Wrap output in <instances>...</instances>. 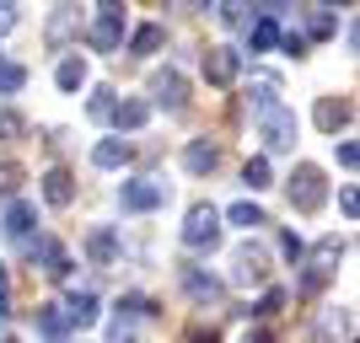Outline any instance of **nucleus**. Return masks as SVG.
Masks as SVG:
<instances>
[{
    "mask_svg": "<svg viewBox=\"0 0 360 343\" xmlns=\"http://www.w3.org/2000/svg\"><path fill=\"white\" fill-rule=\"evenodd\" d=\"M339 257H345V241H339V236H323L312 253H307V274L296 279V290H301V295H317V290L339 274Z\"/></svg>",
    "mask_w": 360,
    "mask_h": 343,
    "instance_id": "1",
    "label": "nucleus"
},
{
    "mask_svg": "<svg viewBox=\"0 0 360 343\" xmlns=\"http://www.w3.org/2000/svg\"><path fill=\"white\" fill-rule=\"evenodd\" d=\"M285 194H290V209H301V215H312V209H323V199H328V182H323V172H317L312 161H301L296 172H290Z\"/></svg>",
    "mask_w": 360,
    "mask_h": 343,
    "instance_id": "2",
    "label": "nucleus"
},
{
    "mask_svg": "<svg viewBox=\"0 0 360 343\" xmlns=\"http://www.w3.org/2000/svg\"><path fill=\"white\" fill-rule=\"evenodd\" d=\"M183 241H188L194 253L215 247V241H221V209H215V204H194V209H188V220H183Z\"/></svg>",
    "mask_w": 360,
    "mask_h": 343,
    "instance_id": "3",
    "label": "nucleus"
},
{
    "mask_svg": "<svg viewBox=\"0 0 360 343\" xmlns=\"http://www.w3.org/2000/svg\"><path fill=\"white\" fill-rule=\"evenodd\" d=\"M86 43L97 48V54L124 43V6H97V22L86 27Z\"/></svg>",
    "mask_w": 360,
    "mask_h": 343,
    "instance_id": "4",
    "label": "nucleus"
},
{
    "mask_svg": "<svg viewBox=\"0 0 360 343\" xmlns=\"http://www.w3.org/2000/svg\"><path fill=\"white\" fill-rule=\"evenodd\" d=\"M231 279L237 284H264L269 279V253H264L258 241H242L237 253H231Z\"/></svg>",
    "mask_w": 360,
    "mask_h": 343,
    "instance_id": "5",
    "label": "nucleus"
},
{
    "mask_svg": "<svg viewBox=\"0 0 360 343\" xmlns=\"http://www.w3.org/2000/svg\"><path fill=\"white\" fill-rule=\"evenodd\" d=\"M258 135H264L269 150H290V145H296V113H290V107L264 113V119H258Z\"/></svg>",
    "mask_w": 360,
    "mask_h": 343,
    "instance_id": "6",
    "label": "nucleus"
},
{
    "mask_svg": "<svg viewBox=\"0 0 360 343\" xmlns=\"http://www.w3.org/2000/svg\"><path fill=\"white\" fill-rule=\"evenodd\" d=\"M150 102L167 107V113H178V107L188 102V86H183V75H178V70H156V75H150Z\"/></svg>",
    "mask_w": 360,
    "mask_h": 343,
    "instance_id": "7",
    "label": "nucleus"
},
{
    "mask_svg": "<svg viewBox=\"0 0 360 343\" xmlns=\"http://www.w3.org/2000/svg\"><path fill=\"white\" fill-rule=\"evenodd\" d=\"M205 75H210L215 86H231V81L242 75V54L231 43H215L210 54H205Z\"/></svg>",
    "mask_w": 360,
    "mask_h": 343,
    "instance_id": "8",
    "label": "nucleus"
},
{
    "mask_svg": "<svg viewBox=\"0 0 360 343\" xmlns=\"http://www.w3.org/2000/svg\"><path fill=\"white\" fill-rule=\"evenodd\" d=\"M162 199H167V188L156 177H129V182H124V194H119V204L140 215V209H156Z\"/></svg>",
    "mask_w": 360,
    "mask_h": 343,
    "instance_id": "9",
    "label": "nucleus"
},
{
    "mask_svg": "<svg viewBox=\"0 0 360 343\" xmlns=\"http://www.w3.org/2000/svg\"><path fill=\"white\" fill-rule=\"evenodd\" d=\"M178 279H183V290L194 300H221V279H210L205 269H194V263H183L178 269Z\"/></svg>",
    "mask_w": 360,
    "mask_h": 343,
    "instance_id": "10",
    "label": "nucleus"
},
{
    "mask_svg": "<svg viewBox=\"0 0 360 343\" xmlns=\"http://www.w3.org/2000/svg\"><path fill=\"white\" fill-rule=\"evenodd\" d=\"M183 166H188L194 177H205V172H215V166H221V150H215L210 140H194V145L183 150Z\"/></svg>",
    "mask_w": 360,
    "mask_h": 343,
    "instance_id": "11",
    "label": "nucleus"
},
{
    "mask_svg": "<svg viewBox=\"0 0 360 343\" xmlns=\"http://www.w3.org/2000/svg\"><path fill=\"white\" fill-rule=\"evenodd\" d=\"M349 113H355V102H349V97H323V102H317V123H323V129H345L349 123Z\"/></svg>",
    "mask_w": 360,
    "mask_h": 343,
    "instance_id": "12",
    "label": "nucleus"
},
{
    "mask_svg": "<svg viewBox=\"0 0 360 343\" xmlns=\"http://www.w3.org/2000/svg\"><path fill=\"white\" fill-rule=\"evenodd\" d=\"M32 215H38V209H32L27 199H11V209H6V236H11V241H27Z\"/></svg>",
    "mask_w": 360,
    "mask_h": 343,
    "instance_id": "13",
    "label": "nucleus"
},
{
    "mask_svg": "<svg viewBox=\"0 0 360 343\" xmlns=\"http://www.w3.org/2000/svg\"><path fill=\"white\" fill-rule=\"evenodd\" d=\"M44 199H49V204H70V199H75V177L65 172V166H54V172L44 177Z\"/></svg>",
    "mask_w": 360,
    "mask_h": 343,
    "instance_id": "14",
    "label": "nucleus"
},
{
    "mask_svg": "<svg viewBox=\"0 0 360 343\" xmlns=\"http://www.w3.org/2000/svg\"><path fill=\"white\" fill-rule=\"evenodd\" d=\"M86 253L97 257V263H113V257H119V236H113L108 225H91V236H86Z\"/></svg>",
    "mask_w": 360,
    "mask_h": 343,
    "instance_id": "15",
    "label": "nucleus"
},
{
    "mask_svg": "<svg viewBox=\"0 0 360 343\" xmlns=\"http://www.w3.org/2000/svg\"><path fill=\"white\" fill-rule=\"evenodd\" d=\"M129 161V145L124 140H103V145L91 150V166H103V172H113V166H124Z\"/></svg>",
    "mask_w": 360,
    "mask_h": 343,
    "instance_id": "16",
    "label": "nucleus"
},
{
    "mask_svg": "<svg viewBox=\"0 0 360 343\" xmlns=\"http://www.w3.org/2000/svg\"><path fill=\"white\" fill-rule=\"evenodd\" d=\"M54 81H60V91H81V81H86V60H81V54H70V60H60V70H54Z\"/></svg>",
    "mask_w": 360,
    "mask_h": 343,
    "instance_id": "17",
    "label": "nucleus"
},
{
    "mask_svg": "<svg viewBox=\"0 0 360 343\" xmlns=\"http://www.w3.org/2000/svg\"><path fill=\"white\" fill-rule=\"evenodd\" d=\"M162 38H167V32L156 27V22H146V27H135V38H129V54H140V60H146V54H156V48H162Z\"/></svg>",
    "mask_w": 360,
    "mask_h": 343,
    "instance_id": "18",
    "label": "nucleus"
},
{
    "mask_svg": "<svg viewBox=\"0 0 360 343\" xmlns=\"http://www.w3.org/2000/svg\"><path fill=\"white\" fill-rule=\"evenodd\" d=\"M221 220L242 225V231H253V225H269V220H264V209H258V204H248V199H242V204H231V209L221 215Z\"/></svg>",
    "mask_w": 360,
    "mask_h": 343,
    "instance_id": "19",
    "label": "nucleus"
},
{
    "mask_svg": "<svg viewBox=\"0 0 360 343\" xmlns=\"http://www.w3.org/2000/svg\"><path fill=\"white\" fill-rule=\"evenodd\" d=\"M70 322H81V328L97 322V295H91V290H75L70 295Z\"/></svg>",
    "mask_w": 360,
    "mask_h": 343,
    "instance_id": "20",
    "label": "nucleus"
},
{
    "mask_svg": "<svg viewBox=\"0 0 360 343\" xmlns=\"http://www.w3.org/2000/svg\"><path fill=\"white\" fill-rule=\"evenodd\" d=\"M242 182H248L253 194H258V188H269V182H274V172H269V156H253V161L242 166Z\"/></svg>",
    "mask_w": 360,
    "mask_h": 343,
    "instance_id": "21",
    "label": "nucleus"
},
{
    "mask_svg": "<svg viewBox=\"0 0 360 343\" xmlns=\"http://www.w3.org/2000/svg\"><path fill=\"white\" fill-rule=\"evenodd\" d=\"M248 102L258 107V119H264V113H274V107H285V102H280V91H274V81H258V86L248 91Z\"/></svg>",
    "mask_w": 360,
    "mask_h": 343,
    "instance_id": "22",
    "label": "nucleus"
},
{
    "mask_svg": "<svg viewBox=\"0 0 360 343\" xmlns=\"http://www.w3.org/2000/svg\"><path fill=\"white\" fill-rule=\"evenodd\" d=\"M146 119H150L146 102H119V107H113V123H119V129H140Z\"/></svg>",
    "mask_w": 360,
    "mask_h": 343,
    "instance_id": "23",
    "label": "nucleus"
},
{
    "mask_svg": "<svg viewBox=\"0 0 360 343\" xmlns=\"http://www.w3.org/2000/svg\"><path fill=\"white\" fill-rule=\"evenodd\" d=\"M119 311L129 316V322H150V316H156V300H150V295H124Z\"/></svg>",
    "mask_w": 360,
    "mask_h": 343,
    "instance_id": "24",
    "label": "nucleus"
},
{
    "mask_svg": "<svg viewBox=\"0 0 360 343\" xmlns=\"http://www.w3.org/2000/svg\"><path fill=\"white\" fill-rule=\"evenodd\" d=\"M22 86H27V70H22L16 60H0V91H6V97H16Z\"/></svg>",
    "mask_w": 360,
    "mask_h": 343,
    "instance_id": "25",
    "label": "nucleus"
},
{
    "mask_svg": "<svg viewBox=\"0 0 360 343\" xmlns=\"http://www.w3.org/2000/svg\"><path fill=\"white\" fill-rule=\"evenodd\" d=\"M38 332H44V338H54V343L65 338V316H60V306H38Z\"/></svg>",
    "mask_w": 360,
    "mask_h": 343,
    "instance_id": "26",
    "label": "nucleus"
},
{
    "mask_svg": "<svg viewBox=\"0 0 360 343\" xmlns=\"http://www.w3.org/2000/svg\"><path fill=\"white\" fill-rule=\"evenodd\" d=\"M70 27H75V11H70V6H60V11L49 16V43H65V32H70Z\"/></svg>",
    "mask_w": 360,
    "mask_h": 343,
    "instance_id": "27",
    "label": "nucleus"
},
{
    "mask_svg": "<svg viewBox=\"0 0 360 343\" xmlns=\"http://www.w3.org/2000/svg\"><path fill=\"white\" fill-rule=\"evenodd\" d=\"M333 27H339V22H333V6H317V11L307 16V32H312V38H328Z\"/></svg>",
    "mask_w": 360,
    "mask_h": 343,
    "instance_id": "28",
    "label": "nucleus"
},
{
    "mask_svg": "<svg viewBox=\"0 0 360 343\" xmlns=\"http://www.w3.org/2000/svg\"><path fill=\"white\" fill-rule=\"evenodd\" d=\"M108 343H146V332H140V322H113V328H108Z\"/></svg>",
    "mask_w": 360,
    "mask_h": 343,
    "instance_id": "29",
    "label": "nucleus"
},
{
    "mask_svg": "<svg viewBox=\"0 0 360 343\" xmlns=\"http://www.w3.org/2000/svg\"><path fill=\"white\" fill-rule=\"evenodd\" d=\"M86 113H91L97 123H103V119H113V91H108V86H97V91H91V102H86Z\"/></svg>",
    "mask_w": 360,
    "mask_h": 343,
    "instance_id": "30",
    "label": "nucleus"
},
{
    "mask_svg": "<svg viewBox=\"0 0 360 343\" xmlns=\"http://www.w3.org/2000/svg\"><path fill=\"white\" fill-rule=\"evenodd\" d=\"M16 188H22V166L0 161V199H16Z\"/></svg>",
    "mask_w": 360,
    "mask_h": 343,
    "instance_id": "31",
    "label": "nucleus"
},
{
    "mask_svg": "<svg viewBox=\"0 0 360 343\" xmlns=\"http://www.w3.org/2000/svg\"><path fill=\"white\" fill-rule=\"evenodd\" d=\"M280 43V27H274V16H258V27H253V48H274Z\"/></svg>",
    "mask_w": 360,
    "mask_h": 343,
    "instance_id": "32",
    "label": "nucleus"
},
{
    "mask_svg": "<svg viewBox=\"0 0 360 343\" xmlns=\"http://www.w3.org/2000/svg\"><path fill=\"white\" fill-rule=\"evenodd\" d=\"M22 129H27V123H22V113L0 107V135H6V140H22Z\"/></svg>",
    "mask_w": 360,
    "mask_h": 343,
    "instance_id": "33",
    "label": "nucleus"
},
{
    "mask_svg": "<svg viewBox=\"0 0 360 343\" xmlns=\"http://www.w3.org/2000/svg\"><path fill=\"white\" fill-rule=\"evenodd\" d=\"M221 22L226 27H253V22H248V6H221Z\"/></svg>",
    "mask_w": 360,
    "mask_h": 343,
    "instance_id": "34",
    "label": "nucleus"
},
{
    "mask_svg": "<svg viewBox=\"0 0 360 343\" xmlns=\"http://www.w3.org/2000/svg\"><path fill=\"white\" fill-rule=\"evenodd\" d=\"M280 306H285V295H280V290H269V295L258 300V316H274V311H280Z\"/></svg>",
    "mask_w": 360,
    "mask_h": 343,
    "instance_id": "35",
    "label": "nucleus"
},
{
    "mask_svg": "<svg viewBox=\"0 0 360 343\" xmlns=\"http://www.w3.org/2000/svg\"><path fill=\"white\" fill-rule=\"evenodd\" d=\"M280 43H285V54H290V60H301V54H307V38H301V32H285Z\"/></svg>",
    "mask_w": 360,
    "mask_h": 343,
    "instance_id": "36",
    "label": "nucleus"
},
{
    "mask_svg": "<svg viewBox=\"0 0 360 343\" xmlns=\"http://www.w3.org/2000/svg\"><path fill=\"white\" fill-rule=\"evenodd\" d=\"M333 156H339V166H355V161H360V150H355V140H345V145L333 150Z\"/></svg>",
    "mask_w": 360,
    "mask_h": 343,
    "instance_id": "37",
    "label": "nucleus"
},
{
    "mask_svg": "<svg viewBox=\"0 0 360 343\" xmlns=\"http://www.w3.org/2000/svg\"><path fill=\"white\" fill-rule=\"evenodd\" d=\"M280 247H285V257H301V253H307V247H301V236H296V231H285V236H280Z\"/></svg>",
    "mask_w": 360,
    "mask_h": 343,
    "instance_id": "38",
    "label": "nucleus"
},
{
    "mask_svg": "<svg viewBox=\"0 0 360 343\" xmlns=\"http://www.w3.org/2000/svg\"><path fill=\"white\" fill-rule=\"evenodd\" d=\"M183 343H221V338H215V328H188V338H183Z\"/></svg>",
    "mask_w": 360,
    "mask_h": 343,
    "instance_id": "39",
    "label": "nucleus"
},
{
    "mask_svg": "<svg viewBox=\"0 0 360 343\" xmlns=\"http://www.w3.org/2000/svg\"><path fill=\"white\" fill-rule=\"evenodd\" d=\"M339 209H345L349 220H355V209H360V199H355V188H345V194H339Z\"/></svg>",
    "mask_w": 360,
    "mask_h": 343,
    "instance_id": "40",
    "label": "nucleus"
},
{
    "mask_svg": "<svg viewBox=\"0 0 360 343\" xmlns=\"http://www.w3.org/2000/svg\"><path fill=\"white\" fill-rule=\"evenodd\" d=\"M11 27H16V6H0V38H6Z\"/></svg>",
    "mask_w": 360,
    "mask_h": 343,
    "instance_id": "41",
    "label": "nucleus"
},
{
    "mask_svg": "<svg viewBox=\"0 0 360 343\" xmlns=\"http://www.w3.org/2000/svg\"><path fill=\"white\" fill-rule=\"evenodd\" d=\"M242 343H274V338H269V332H264V328H258V332H248V338H242Z\"/></svg>",
    "mask_w": 360,
    "mask_h": 343,
    "instance_id": "42",
    "label": "nucleus"
},
{
    "mask_svg": "<svg viewBox=\"0 0 360 343\" xmlns=\"http://www.w3.org/2000/svg\"><path fill=\"white\" fill-rule=\"evenodd\" d=\"M0 300H6V269H0Z\"/></svg>",
    "mask_w": 360,
    "mask_h": 343,
    "instance_id": "43",
    "label": "nucleus"
},
{
    "mask_svg": "<svg viewBox=\"0 0 360 343\" xmlns=\"http://www.w3.org/2000/svg\"><path fill=\"white\" fill-rule=\"evenodd\" d=\"M6 343H16V338H6Z\"/></svg>",
    "mask_w": 360,
    "mask_h": 343,
    "instance_id": "44",
    "label": "nucleus"
}]
</instances>
